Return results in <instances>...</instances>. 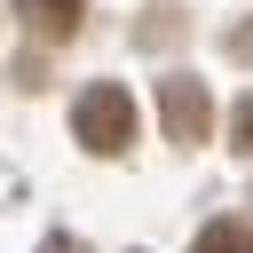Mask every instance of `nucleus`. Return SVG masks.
Masks as SVG:
<instances>
[{
    "instance_id": "obj_1",
    "label": "nucleus",
    "mask_w": 253,
    "mask_h": 253,
    "mask_svg": "<svg viewBox=\"0 0 253 253\" xmlns=\"http://www.w3.org/2000/svg\"><path fill=\"white\" fill-rule=\"evenodd\" d=\"M71 126H79V142H87L95 158H119V150L134 142V95H126V87H87L79 111H71Z\"/></svg>"
},
{
    "instance_id": "obj_2",
    "label": "nucleus",
    "mask_w": 253,
    "mask_h": 253,
    "mask_svg": "<svg viewBox=\"0 0 253 253\" xmlns=\"http://www.w3.org/2000/svg\"><path fill=\"white\" fill-rule=\"evenodd\" d=\"M158 111H166V134L190 150V142H206V126H213V95L198 87V79H158Z\"/></svg>"
},
{
    "instance_id": "obj_3",
    "label": "nucleus",
    "mask_w": 253,
    "mask_h": 253,
    "mask_svg": "<svg viewBox=\"0 0 253 253\" xmlns=\"http://www.w3.org/2000/svg\"><path fill=\"white\" fill-rule=\"evenodd\" d=\"M16 16H24V32H32V40H47V47H63V40L79 32V16H87V0H16Z\"/></svg>"
},
{
    "instance_id": "obj_4",
    "label": "nucleus",
    "mask_w": 253,
    "mask_h": 253,
    "mask_svg": "<svg viewBox=\"0 0 253 253\" xmlns=\"http://www.w3.org/2000/svg\"><path fill=\"white\" fill-rule=\"evenodd\" d=\"M190 253H253V229H245V221H206Z\"/></svg>"
},
{
    "instance_id": "obj_5",
    "label": "nucleus",
    "mask_w": 253,
    "mask_h": 253,
    "mask_svg": "<svg viewBox=\"0 0 253 253\" xmlns=\"http://www.w3.org/2000/svg\"><path fill=\"white\" fill-rule=\"evenodd\" d=\"M229 142L253 158V87H245V95H237V111H229Z\"/></svg>"
},
{
    "instance_id": "obj_6",
    "label": "nucleus",
    "mask_w": 253,
    "mask_h": 253,
    "mask_svg": "<svg viewBox=\"0 0 253 253\" xmlns=\"http://www.w3.org/2000/svg\"><path fill=\"white\" fill-rule=\"evenodd\" d=\"M40 253H79V245H71V237H55V245H40Z\"/></svg>"
}]
</instances>
